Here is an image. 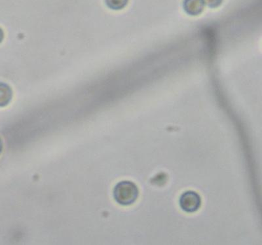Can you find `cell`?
Wrapping results in <instances>:
<instances>
[{"label": "cell", "instance_id": "1", "mask_svg": "<svg viewBox=\"0 0 262 245\" xmlns=\"http://www.w3.org/2000/svg\"><path fill=\"white\" fill-rule=\"evenodd\" d=\"M139 191L136 184L130 181H121L116 184L114 190L115 200L119 205L128 206L136 202Z\"/></svg>", "mask_w": 262, "mask_h": 245}, {"label": "cell", "instance_id": "2", "mask_svg": "<svg viewBox=\"0 0 262 245\" xmlns=\"http://www.w3.org/2000/svg\"><path fill=\"white\" fill-rule=\"evenodd\" d=\"M180 206L184 211L194 212L198 211L201 205L200 195L193 191H188L180 196Z\"/></svg>", "mask_w": 262, "mask_h": 245}, {"label": "cell", "instance_id": "7", "mask_svg": "<svg viewBox=\"0 0 262 245\" xmlns=\"http://www.w3.org/2000/svg\"><path fill=\"white\" fill-rule=\"evenodd\" d=\"M4 37V34L3 30L0 28V43H2V41H3Z\"/></svg>", "mask_w": 262, "mask_h": 245}, {"label": "cell", "instance_id": "5", "mask_svg": "<svg viewBox=\"0 0 262 245\" xmlns=\"http://www.w3.org/2000/svg\"><path fill=\"white\" fill-rule=\"evenodd\" d=\"M128 0H106L107 6L113 10H121L128 4Z\"/></svg>", "mask_w": 262, "mask_h": 245}, {"label": "cell", "instance_id": "4", "mask_svg": "<svg viewBox=\"0 0 262 245\" xmlns=\"http://www.w3.org/2000/svg\"><path fill=\"white\" fill-rule=\"evenodd\" d=\"M13 98V91L8 84L0 82V107L8 106Z\"/></svg>", "mask_w": 262, "mask_h": 245}, {"label": "cell", "instance_id": "8", "mask_svg": "<svg viewBox=\"0 0 262 245\" xmlns=\"http://www.w3.org/2000/svg\"><path fill=\"white\" fill-rule=\"evenodd\" d=\"M2 150H3V142L0 138V154H1Z\"/></svg>", "mask_w": 262, "mask_h": 245}, {"label": "cell", "instance_id": "3", "mask_svg": "<svg viewBox=\"0 0 262 245\" xmlns=\"http://www.w3.org/2000/svg\"><path fill=\"white\" fill-rule=\"evenodd\" d=\"M184 9L189 15H200L204 9L205 2L203 0H184Z\"/></svg>", "mask_w": 262, "mask_h": 245}, {"label": "cell", "instance_id": "6", "mask_svg": "<svg viewBox=\"0 0 262 245\" xmlns=\"http://www.w3.org/2000/svg\"><path fill=\"white\" fill-rule=\"evenodd\" d=\"M205 4H207L210 8H216L221 6L223 0H203Z\"/></svg>", "mask_w": 262, "mask_h": 245}]
</instances>
